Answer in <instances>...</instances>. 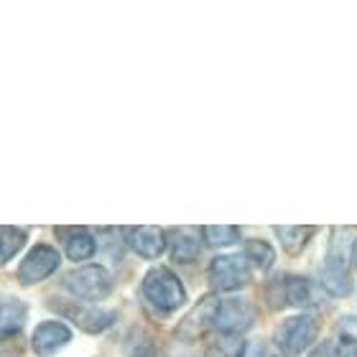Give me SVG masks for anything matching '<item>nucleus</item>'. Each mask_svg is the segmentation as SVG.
<instances>
[{"instance_id": "nucleus-1", "label": "nucleus", "mask_w": 357, "mask_h": 357, "mask_svg": "<svg viewBox=\"0 0 357 357\" xmlns=\"http://www.w3.org/2000/svg\"><path fill=\"white\" fill-rule=\"evenodd\" d=\"M143 296L158 312H174L186 301V291L169 268H153L143 278Z\"/></svg>"}, {"instance_id": "nucleus-2", "label": "nucleus", "mask_w": 357, "mask_h": 357, "mask_svg": "<svg viewBox=\"0 0 357 357\" xmlns=\"http://www.w3.org/2000/svg\"><path fill=\"white\" fill-rule=\"evenodd\" d=\"M317 335H319L317 319L309 317V314H301V317H291V319L281 321L275 327L273 342L283 355L294 357V355H301L306 347H312Z\"/></svg>"}, {"instance_id": "nucleus-3", "label": "nucleus", "mask_w": 357, "mask_h": 357, "mask_svg": "<svg viewBox=\"0 0 357 357\" xmlns=\"http://www.w3.org/2000/svg\"><path fill=\"white\" fill-rule=\"evenodd\" d=\"M64 286L75 296L87 298V301H100V298H105L110 294L112 281H110V273L102 266H82L64 275Z\"/></svg>"}, {"instance_id": "nucleus-4", "label": "nucleus", "mask_w": 357, "mask_h": 357, "mask_svg": "<svg viewBox=\"0 0 357 357\" xmlns=\"http://www.w3.org/2000/svg\"><path fill=\"white\" fill-rule=\"evenodd\" d=\"M209 281L217 291H238L250 281V266L240 255H220L209 266Z\"/></svg>"}, {"instance_id": "nucleus-5", "label": "nucleus", "mask_w": 357, "mask_h": 357, "mask_svg": "<svg viewBox=\"0 0 357 357\" xmlns=\"http://www.w3.org/2000/svg\"><path fill=\"white\" fill-rule=\"evenodd\" d=\"M59 263H61L59 253H56L52 245H36L26 258H23L21 268H18V278H21V283H26V286L38 283V281H44V278H49V275L59 268Z\"/></svg>"}, {"instance_id": "nucleus-6", "label": "nucleus", "mask_w": 357, "mask_h": 357, "mask_svg": "<svg viewBox=\"0 0 357 357\" xmlns=\"http://www.w3.org/2000/svg\"><path fill=\"white\" fill-rule=\"evenodd\" d=\"M253 321H255V309L248 304L245 298L220 301L215 327L220 329L222 335H238L240 337V332H245L248 327H253Z\"/></svg>"}, {"instance_id": "nucleus-7", "label": "nucleus", "mask_w": 357, "mask_h": 357, "mask_svg": "<svg viewBox=\"0 0 357 357\" xmlns=\"http://www.w3.org/2000/svg\"><path fill=\"white\" fill-rule=\"evenodd\" d=\"M54 309L59 314H64L69 321H75L77 327L84 329V332H102L115 321V314L102 312V309H95V306H84V304H56L54 301Z\"/></svg>"}, {"instance_id": "nucleus-8", "label": "nucleus", "mask_w": 357, "mask_h": 357, "mask_svg": "<svg viewBox=\"0 0 357 357\" xmlns=\"http://www.w3.org/2000/svg\"><path fill=\"white\" fill-rule=\"evenodd\" d=\"M217 309H220V301L215 296H207L202 298L199 304L194 306L189 317H186L181 324H178V337H184V340H199L209 327H215V319H217Z\"/></svg>"}, {"instance_id": "nucleus-9", "label": "nucleus", "mask_w": 357, "mask_h": 357, "mask_svg": "<svg viewBox=\"0 0 357 357\" xmlns=\"http://www.w3.org/2000/svg\"><path fill=\"white\" fill-rule=\"evenodd\" d=\"M69 340H72V332H69L67 324H61V321H44V324H38L36 332H33V352H36L38 357H52L54 352H59Z\"/></svg>"}, {"instance_id": "nucleus-10", "label": "nucleus", "mask_w": 357, "mask_h": 357, "mask_svg": "<svg viewBox=\"0 0 357 357\" xmlns=\"http://www.w3.org/2000/svg\"><path fill=\"white\" fill-rule=\"evenodd\" d=\"M126 238L128 245L143 258H158L166 248L164 232L158 227H130V230H126Z\"/></svg>"}, {"instance_id": "nucleus-11", "label": "nucleus", "mask_w": 357, "mask_h": 357, "mask_svg": "<svg viewBox=\"0 0 357 357\" xmlns=\"http://www.w3.org/2000/svg\"><path fill=\"white\" fill-rule=\"evenodd\" d=\"M321 286H324L332 296H347L352 291L350 271H347V263H344L342 253H335L327 261V266L321 271Z\"/></svg>"}, {"instance_id": "nucleus-12", "label": "nucleus", "mask_w": 357, "mask_h": 357, "mask_svg": "<svg viewBox=\"0 0 357 357\" xmlns=\"http://www.w3.org/2000/svg\"><path fill=\"white\" fill-rule=\"evenodd\" d=\"M275 286H278V296H275V309L278 306H306L309 304V298H312V294H309V281L306 278H298V275H283V278H278L275 281Z\"/></svg>"}, {"instance_id": "nucleus-13", "label": "nucleus", "mask_w": 357, "mask_h": 357, "mask_svg": "<svg viewBox=\"0 0 357 357\" xmlns=\"http://www.w3.org/2000/svg\"><path fill=\"white\" fill-rule=\"evenodd\" d=\"M56 235L64 240V250L72 261H87L95 253V238L84 227H59Z\"/></svg>"}, {"instance_id": "nucleus-14", "label": "nucleus", "mask_w": 357, "mask_h": 357, "mask_svg": "<svg viewBox=\"0 0 357 357\" xmlns=\"http://www.w3.org/2000/svg\"><path fill=\"white\" fill-rule=\"evenodd\" d=\"M26 304L13 296H0V337H13L23 329L26 321Z\"/></svg>"}, {"instance_id": "nucleus-15", "label": "nucleus", "mask_w": 357, "mask_h": 357, "mask_svg": "<svg viewBox=\"0 0 357 357\" xmlns=\"http://www.w3.org/2000/svg\"><path fill=\"white\" fill-rule=\"evenodd\" d=\"M172 240V258L178 263H189L199 255V230H192V227H176L169 235Z\"/></svg>"}, {"instance_id": "nucleus-16", "label": "nucleus", "mask_w": 357, "mask_h": 357, "mask_svg": "<svg viewBox=\"0 0 357 357\" xmlns=\"http://www.w3.org/2000/svg\"><path fill=\"white\" fill-rule=\"evenodd\" d=\"M245 355V340L238 335H220L209 342L204 357H243Z\"/></svg>"}, {"instance_id": "nucleus-17", "label": "nucleus", "mask_w": 357, "mask_h": 357, "mask_svg": "<svg viewBox=\"0 0 357 357\" xmlns=\"http://www.w3.org/2000/svg\"><path fill=\"white\" fill-rule=\"evenodd\" d=\"M275 235L281 240V245L286 248V253L298 255L306 248V243L312 240L314 227H275Z\"/></svg>"}, {"instance_id": "nucleus-18", "label": "nucleus", "mask_w": 357, "mask_h": 357, "mask_svg": "<svg viewBox=\"0 0 357 357\" xmlns=\"http://www.w3.org/2000/svg\"><path fill=\"white\" fill-rule=\"evenodd\" d=\"M23 243H26V232L18 230V227L3 225V227H0V266L10 261V258L23 248Z\"/></svg>"}, {"instance_id": "nucleus-19", "label": "nucleus", "mask_w": 357, "mask_h": 357, "mask_svg": "<svg viewBox=\"0 0 357 357\" xmlns=\"http://www.w3.org/2000/svg\"><path fill=\"white\" fill-rule=\"evenodd\" d=\"M245 258L253 268H261V271H266V268L273 266L275 253H273V248L268 245L266 240H250V243L245 245Z\"/></svg>"}, {"instance_id": "nucleus-20", "label": "nucleus", "mask_w": 357, "mask_h": 357, "mask_svg": "<svg viewBox=\"0 0 357 357\" xmlns=\"http://www.w3.org/2000/svg\"><path fill=\"white\" fill-rule=\"evenodd\" d=\"M202 235L207 238L209 245H215V248L232 245V243H238L240 240V230L238 227H232V225H209V227L202 230Z\"/></svg>"}, {"instance_id": "nucleus-21", "label": "nucleus", "mask_w": 357, "mask_h": 357, "mask_svg": "<svg viewBox=\"0 0 357 357\" xmlns=\"http://www.w3.org/2000/svg\"><path fill=\"white\" fill-rule=\"evenodd\" d=\"M335 357H357V340L355 337H342L335 347Z\"/></svg>"}, {"instance_id": "nucleus-22", "label": "nucleus", "mask_w": 357, "mask_h": 357, "mask_svg": "<svg viewBox=\"0 0 357 357\" xmlns=\"http://www.w3.org/2000/svg\"><path fill=\"white\" fill-rule=\"evenodd\" d=\"M335 347L337 344H321L319 350L314 352L312 357H335Z\"/></svg>"}, {"instance_id": "nucleus-23", "label": "nucleus", "mask_w": 357, "mask_h": 357, "mask_svg": "<svg viewBox=\"0 0 357 357\" xmlns=\"http://www.w3.org/2000/svg\"><path fill=\"white\" fill-rule=\"evenodd\" d=\"M352 261H355V268H357V245H352Z\"/></svg>"}]
</instances>
